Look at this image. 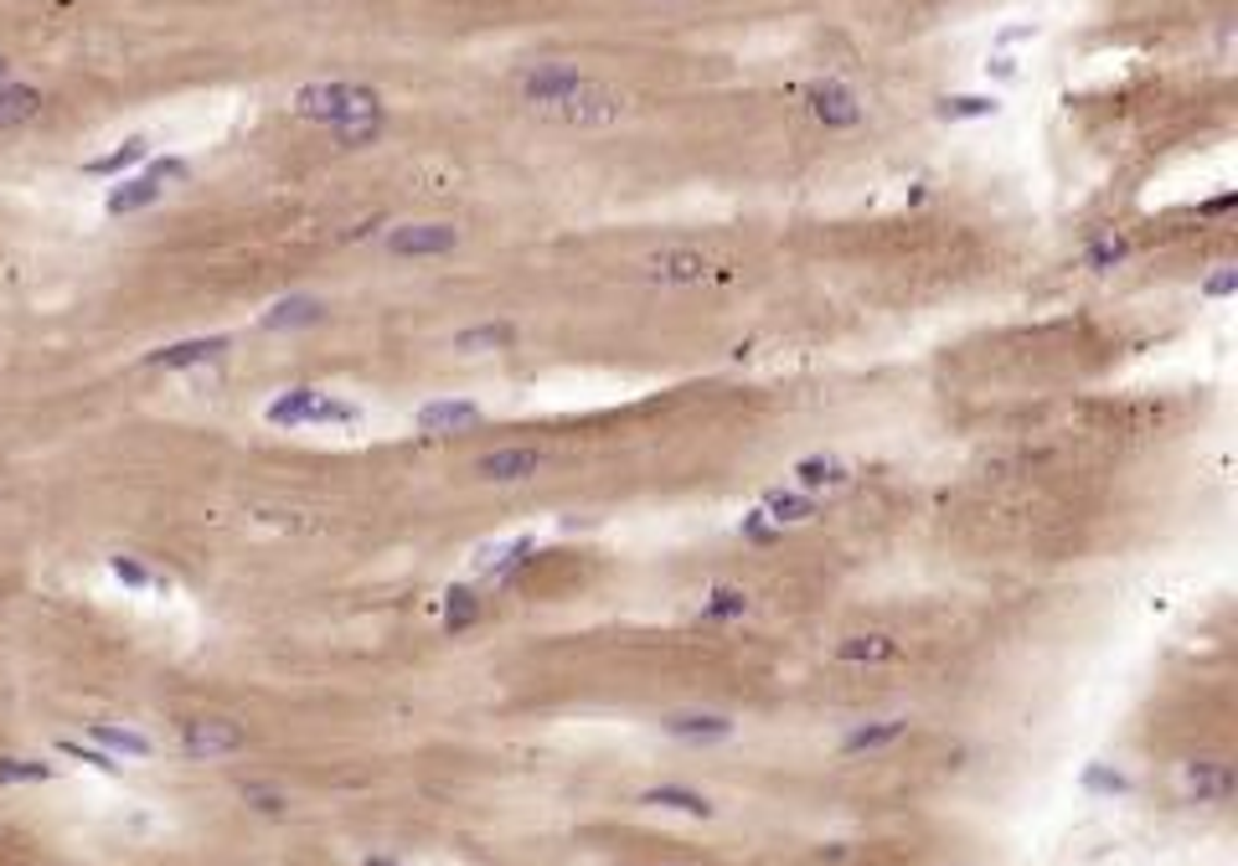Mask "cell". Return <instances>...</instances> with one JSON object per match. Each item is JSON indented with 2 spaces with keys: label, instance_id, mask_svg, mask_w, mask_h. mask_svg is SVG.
<instances>
[{
  "label": "cell",
  "instance_id": "cell-38",
  "mask_svg": "<svg viewBox=\"0 0 1238 866\" xmlns=\"http://www.w3.org/2000/svg\"><path fill=\"white\" fill-rule=\"evenodd\" d=\"M145 176L156 181V186H166V181H186V160H156Z\"/></svg>",
  "mask_w": 1238,
  "mask_h": 866
},
{
  "label": "cell",
  "instance_id": "cell-5",
  "mask_svg": "<svg viewBox=\"0 0 1238 866\" xmlns=\"http://www.w3.org/2000/svg\"><path fill=\"white\" fill-rule=\"evenodd\" d=\"M548 465V454L542 449H527V444H512V449H491V454H480L475 459V474L486 480V485H522V480H531V474Z\"/></svg>",
  "mask_w": 1238,
  "mask_h": 866
},
{
  "label": "cell",
  "instance_id": "cell-22",
  "mask_svg": "<svg viewBox=\"0 0 1238 866\" xmlns=\"http://www.w3.org/2000/svg\"><path fill=\"white\" fill-rule=\"evenodd\" d=\"M150 156V139L145 135H135V139H124L119 150H109V156H99V160H88L83 171L88 176H119V171H130V165H139V160Z\"/></svg>",
  "mask_w": 1238,
  "mask_h": 866
},
{
  "label": "cell",
  "instance_id": "cell-21",
  "mask_svg": "<svg viewBox=\"0 0 1238 866\" xmlns=\"http://www.w3.org/2000/svg\"><path fill=\"white\" fill-rule=\"evenodd\" d=\"M88 738L99 743L103 753H119V758H150V738H139V732H130V728H114V722H94L88 728Z\"/></svg>",
  "mask_w": 1238,
  "mask_h": 866
},
{
  "label": "cell",
  "instance_id": "cell-1",
  "mask_svg": "<svg viewBox=\"0 0 1238 866\" xmlns=\"http://www.w3.org/2000/svg\"><path fill=\"white\" fill-rule=\"evenodd\" d=\"M522 99L537 114L563 119V124H584V129H604V124H620L629 114L625 94L573 73L568 62H542V67L522 73Z\"/></svg>",
  "mask_w": 1238,
  "mask_h": 866
},
{
  "label": "cell",
  "instance_id": "cell-14",
  "mask_svg": "<svg viewBox=\"0 0 1238 866\" xmlns=\"http://www.w3.org/2000/svg\"><path fill=\"white\" fill-rule=\"evenodd\" d=\"M315 403H320V393L315 387H290V393H279L274 403H269V423L274 429H305V423H315Z\"/></svg>",
  "mask_w": 1238,
  "mask_h": 866
},
{
  "label": "cell",
  "instance_id": "cell-24",
  "mask_svg": "<svg viewBox=\"0 0 1238 866\" xmlns=\"http://www.w3.org/2000/svg\"><path fill=\"white\" fill-rule=\"evenodd\" d=\"M940 119H996L1002 114V103L991 99V94H955V99H940V109H934Z\"/></svg>",
  "mask_w": 1238,
  "mask_h": 866
},
{
  "label": "cell",
  "instance_id": "cell-28",
  "mask_svg": "<svg viewBox=\"0 0 1238 866\" xmlns=\"http://www.w3.org/2000/svg\"><path fill=\"white\" fill-rule=\"evenodd\" d=\"M331 135H335V145H341V150H361V145H372V139L382 135V114L352 119V124H335Z\"/></svg>",
  "mask_w": 1238,
  "mask_h": 866
},
{
  "label": "cell",
  "instance_id": "cell-2",
  "mask_svg": "<svg viewBox=\"0 0 1238 866\" xmlns=\"http://www.w3.org/2000/svg\"><path fill=\"white\" fill-rule=\"evenodd\" d=\"M295 114L335 129V124H352V119L382 114V99L372 88H356V83H305L295 94Z\"/></svg>",
  "mask_w": 1238,
  "mask_h": 866
},
{
  "label": "cell",
  "instance_id": "cell-6",
  "mask_svg": "<svg viewBox=\"0 0 1238 866\" xmlns=\"http://www.w3.org/2000/svg\"><path fill=\"white\" fill-rule=\"evenodd\" d=\"M1181 789L1198 805H1228L1234 800V768L1213 764V758H1192V764H1181Z\"/></svg>",
  "mask_w": 1238,
  "mask_h": 866
},
{
  "label": "cell",
  "instance_id": "cell-8",
  "mask_svg": "<svg viewBox=\"0 0 1238 866\" xmlns=\"http://www.w3.org/2000/svg\"><path fill=\"white\" fill-rule=\"evenodd\" d=\"M646 274L655 284H708L712 263L702 253H691V248H666V253H655L646 263Z\"/></svg>",
  "mask_w": 1238,
  "mask_h": 866
},
{
  "label": "cell",
  "instance_id": "cell-27",
  "mask_svg": "<svg viewBox=\"0 0 1238 866\" xmlns=\"http://www.w3.org/2000/svg\"><path fill=\"white\" fill-rule=\"evenodd\" d=\"M52 764L41 758H0V784H47Z\"/></svg>",
  "mask_w": 1238,
  "mask_h": 866
},
{
  "label": "cell",
  "instance_id": "cell-30",
  "mask_svg": "<svg viewBox=\"0 0 1238 866\" xmlns=\"http://www.w3.org/2000/svg\"><path fill=\"white\" fill-rule=\"evenodd\" d=\"M1079 784L1089 789V794H1125L1130 789V779H1125L1120 768H1110V764H1089L1079 774Z\"/></svg>",
  "mask_w": 1238,
  "mask_h": 866
},
{
  "label": "cell",
  "instance_id": "cell-36",
  "mask_svg": "<svg viewBox=\"0 0 1238 866\" xmlns=\"http://www.w3.org/2000/svg\"><path fill=\"white\" fill-rule=\"evenodd\" d=\"M744 536H748V542H774V536H780V527H774L764 511H748V516H744Z\"/></svg>",
  "mask_w": 1238,
  "mask_h": 866
},
{
  "label": "cell",
  "instance_id": "cell-9",
  "mask_svg": "<svg viewBox=\"0 0 1238 866\" xmlns=\"http://www.w3.org/2000/svg\"><path fill=\"white\" fill-rule=\"evenodd\" d=\"M228 351V335H201V341H176V346H160V351L145 356V367H160V372H181V367H201V361H217Z\"/></svg>",
  "mask_w": 1238,
  "mask_h": 866
},
{
  "label": "cell",
  "instance_id": "cell-15",
  "mask_svg": "<svg viewBox=\"0 0 1238 866\" xmlns=\"http://www.w3.org/2000/svg\"><path fill=\"white\" fill-rule=\"evenodd\" d=\"M836 660H846V666H883V660H898V640H887V634H851V640L836 645Z\"/></svg>",
  "mask_w": 1238,
  "mask_h": 866
},
{
  "label": "cell",
  "instance_id": "cell-4",
  "mask_svg": "<svg viewBox=\"0 0 1238 866\" xmlns=\"http://www.w3.org/2000/svg\"><path fill=\"white\" fill-rule=\"evenodd\" d=\"M459 248V227L450 222H424V227H393L388 233V253L393 258H444Z\"/></svg>",
  "mask_w": 1238,
  "mask_h": 866
},
{
  "label": "cell",
  "instance_id": "cell-7",
  "mask_svg": "<svg viewBox=\"0 0 1238 866\" xmlns=\"http://www.w3.org/2000/svg\"><path fill=\"white\" fill-rule=\"evenodd\" d=\"M661 728L676 743H727L733 738V717H723V712H671Z\"/></svg>",
  "mask_w": 1238,
  "mask_h": 866
},
{
  "label": "cell",
  "instance_id": "cell-25",
  "mask_svg": "<svg viewBox=\"0 0 1238 866\" xmlns=\"http://www.w3.org/2000/svg\"><path fill=\"white\" fill-rule=\"evenodd\" d=\"M444 598H450V604H444V630L450 634L475 630V619H480V598H475V589H450Z\"/></svg>",
  "mask_w": 1238,
  "mask_h": 866
},
{
  "label": "cell",
  "instance_id": "cell-10",
  "mask_svg": "<svg viewBox=\"0 0 1238 866\" xmlns=\"http://www.w3.org/2000/svg\"><path fill=\"white\" fill-rule=\"evenodd\" d=\"M810 109H816V119L831 124V129H851V124H862V103H857V94L842 88V83H821V88H810Z\"/></svg>",
  "mask_w": 1238,
  "mask_h": 866
},
{
  "label": "cell",
  "instance_id": "cell-3",
  "mask_svg": "<svg viewBox=\"0 0 1238 866\" xmlns=\"http://www.w3.org/2000/svg\"><path fill=\"white\" fill-rule=\"evenodd\" d=\"M248 749V732L237 728L233 717H192L181 722V753L192 764H212V758H228V753Z\"/></svg>",
  "mask_w": 1238,
  "mask_h": 866
},
{
  "label": "cell",
  "instance_id": "cell-13",
  "mask_svg": "<svg viewBox=\"0 0 1238 866\" xmlns=\"http://www.w3.org/2000/svg\"><path fill=\"white\" fill-rule=\"evenodd\" d=\"M413 423H418V433H459L480 423V408L475 403H424Z\"/></svg>",
  "mask_w": 1238,
  "mask_h": 866
},
{
  "label": "cell",
  "instance_id": "cell-40",
  "mask_svg": "<svg viewBox=\"0 0 1238 866\" xmlns=\"http://www.w3.org/2000/svg\"><path fill=\"white\" fill-rule=\"evenodd\" d=\"M985 73H991V78H1017V58H1006V52H996V58L985 62Z\"/></svg>",
  "mask_w": 1238,
  "mask_h": 866
},
{
  "label": "cell",
  "instance_id": "cell-23",
  "mask_svg": "<svg viewBox=\"0 0 1238 866\" xmlns=\"http://www.w3.org/2000/svg\"><path fill=\"white\" fill-rule=\"evenodd\" d=\"M531 552H537V542H531V536H516L512 547L486 552V557H480V572H486V578H512V572L531 557Z\"/></svg>",
  "mask_w": 1238,
  "mask_h": 866
},
{
  "label": "cell",
  "instance_id": "cell-29",
  "mask_svg": "<svg viewBox=\"0 0 1238 866\" xmlns=\"http://www.w3.org/2000/svg\"><path fill=\"white\" fill-rule=\"evenodd\" d=\"M744 614H748L744 589H712V598L702 604V619H744Z\"/></svg>",
  "mask_w": 1238,
  "mask_h": 866
},
{
  "label": "cell",
  "instance_id": "cell-18",
  "mask_svg": "<svg viewBox=\"0 0 1238 866\" xmlns=\"http://www.w3.org/2000/svg\"><path fill=\"white\" fill-rule=\"evenodd\" d=\"M908 732V722L904 717H887V722H867V728H857L851 738L842 743V753L846 758H857V753H878V749H893L898 738Z\"/></svg>",
  "mask_w": 1238,
  "mask_h": 866
},
{
  "label": "cell",
  "instance_id": "cell-31",
  "mask_svg": "<svg viewBox=\"0 0 1238 866\" xmlns=\"http://www.w3.org/2000/svg\"><path fill=\"white\" fill-rule=\"evenodd\" d=\"M109 572H114L124 589H135V593L156 589V572L145 568V562H135V557H109Z\"/></svg>",
  "mask_w": 1238,
  "mask_h": 866
},
{
  "label": "cell",
  "instance_id": "cell-32",
  "mask_svg": "<svg viewBox=\"0 0 1238 866\" xmlns=\"http://www.w3.org/2000/svg\"><path fill=\"white\" fill-rule=\"evenodd\" d=\"M58 753H62V758H78V764H88V768H99V774H119L114 753H103V749H83V743H73V738H62Z\"/></svg>",
  "mask_w": 1238,
  "mask_h": 866
},
{
  "label": "cell",
  "instance_id": "cell-33",
  "mask_svg": "<svg viewBox=\"0 0 1238 866\" xmlns=\"http://www.w3.org/2000/svg\"><path fill=\"white\" fill-rule=\"evenodd\" d=\"M243 800H248L258 815H274V820H279V815H290V800H284L279 789H269V784H243Z\"/></svg>",
  "mask_w": 1238,
  "mask_h": 866
},
{
  "label": "cell",
  "instance_id": "cell-34",
  "mask_svg": "<svg viewBox=\"0 0 1238 866\" xmlns=\"http://www.w3.org/2000/svg\"><path fill=\"white\" fill-rule=\"evenodd\" d=\"M1125 253H1130V243H1125V237H1100V243L1089 248V258H1083V263H1089V269H1100V274H1104V269H1115V263H1120Z\"/></svg>",
  "mask_w": 1238,
  "mask_h": 866
},
{
  "label": "cell",
  "instance_id": "cell-17",
  "mask_svg": "<svg viewBox=\"0 0 1238 866\" xmlns=\"http://www.w3.org/2000/svg\"><path fill=\"white\" fill-rule=\"evenodd\" d=\"M640 805H661V809H682V815H697V820H712V800L697 794V789L682 784H655L640 794Z\"/></svg>",
  "mask_w": 1238,
  "mask_h": 866
},
{
  "label": "cell",
  "instance_id": "cell-19",
  "mask_svg": "<svg viewBox=\"0 0 1238 866\" xmlns=\"http://www.w3.org/2000/svg\"><path fill=\"white\" fill-rule=\"evenodd\" d=\"M160 191H166V186H156L150 176H139V181H124V186H114L103 207H109V216H130V212H145V207H156Z\"/></svg>",
  "mask_w": 1238,
  "mask_h": 866
},
{
  "label": "cell",
  "instance_id": "cell-42",
  "mask_svg": "<svg viewBox=\"0 0 1238 866\" xmlns=\"http://www.w3.org/2000/svg\"><path fill=\"white\" fill-rule=\"evenodd\" d=\"M5 67H11V62H5V58H0V78H5Z\"/></svg>",
  "mask_w": 1238,
  "mask_h": 866
},
{
  "label": "cell",
  "instance_id": "cell-41",
  "mask_svg": "<svg viewBox=\"0 0 1238 866\" xmlns=\"http://www.w3.org/2000/svg\"><path fill=\"white\" fill-rule=\"evenodd\" d=\"M361 866H397V862H393V856H367Z\"/></svg>",
  "mask_w": 1238,
  "mask_h": 866
},
{
  "label": "cell",
  "instance_id": "cell-39",
  "mask_svg": "<svg viewBox=\"0 0 1238 866\" xmlns=\"http://www.w3.org/2000/svg\"><path fill=\"white\" fill-rule=\"evenodd\" d=\"M1038 37V26L1032 21H1022V26H1006L1002 37H996V47H1017V41H1032Z\"/></svg>",
  "mask_w": 1238,
  "mask_h": 866
},
{
  "label": "cell",
  "instance_id": "cell-12",
  "mask_svg": "<svg viewBox=\"0 0 1238 866\" xmlns=\"http://www.w3.org/2000/svg\"><path fill=\"white\" fill-rule=\"evenodd\" d=\"M326 320V305L315 295H290V299H279L274 310H263V331H299V325H320Z\"/></svg>",
  "mask_w": 1238,
  "mask_h": 866
},
{
  "label": "cell",
  "instance_id": "cell-35",
  "mask_svg": "<svg viewBox=\"0 0 1238 866\" xmlns=\"http://www.w3.org/2000/svg\"><path fill=\"white\" fill-rule=\"evenodd\" d=\"M361 418V408L356 403H335V397L320 393V403H315V423H356Z\"/></svg>",
  "mask_w": 1238,
  "mask_h": 866
},
{
  "label": "cell",
  "instance_id": "cell-20",
  "mask_svg": "<svg viewBox=\"0 0 1238 866\" xmlns=\"http://www.w3.org/2000/svg\"><path fill=\"white\" fill-rule=\"evenodd\" d=\"M37 114H41L37 88H26V83H5L0 88V129H16V124H26V119H37Z\"/></svg>",
  "mask_w": 1238,
  "mask_h": 866
},
{
  "label": "cell",
  "instance_id": "cell-37",
  "mask_svg": "<svg viewBox=\"0 0 1238 866\" xmlns=\"http://www.w3.org/2000/svg\"><path fill=\"white\" fill-rule=\"evenodd\" d=\"M1238 289V269H1218V274L1202 284V299H1228Z\"/></svg>",
  "mask_w": 1238,
  "mask_h": 866
},
{
  "label": "cell",
  "instance_id": "cell-11",
  "mask_svg": "<svg viewBox=\"0 0 1238 866\" xmlns=\"http://www.w3.org/2000/svg\"><path fill=\"white\" fill-rule=\"evenodd\" d=\"M789 474H795V485H800L806 495H821V491H842L846 480H851V465L836 459V454H810V459H800Z\"/></svg>",
  "mask_w": 1238,
  "mask_h": 866
},
{
  "label": "cell",
  "instance_id": "cell-16",
  "mask_svg": "<svg viewBox=\"0 0 1238 866\" xmlns=\"http://www.w3.org/2000/svg\"><path fill=\"white\" fill-rule=\"evenodd\" d=\"M759 511H764L769 521L785 532V527H800V521L816 516V495H806V491H769Z\"/></svg>",
  "mask_w": 1238,
  "mask_h": 866
},
{
  "label": "cell",
  "instance_id": "cell-26",
  "mask_svg": "<svg viewBox=\"0 0 1238 866\" xmlns=\"http://www.w3.org/2000/svg\"><path fill=\"white\" fill-rule=\"evenodd\" d=\"M512 341H516L512 325H470V331L454 335V351H501Z\"/></svg>",
  "mask_w": 1238,
  "mask_h": 866
}]
</instances>
